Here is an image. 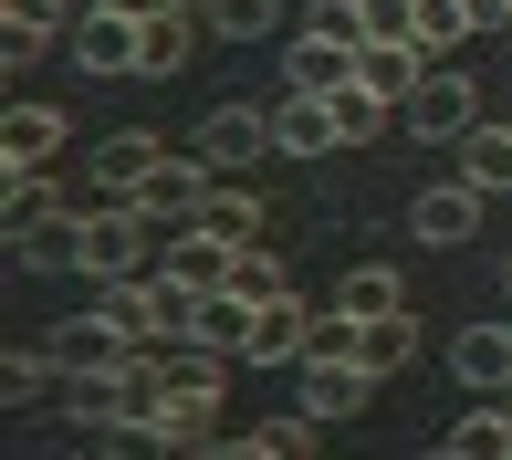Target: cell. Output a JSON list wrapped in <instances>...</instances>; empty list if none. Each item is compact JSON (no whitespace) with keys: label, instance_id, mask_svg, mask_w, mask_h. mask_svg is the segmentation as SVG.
<instances>
[{"label":"cell","instance_id":"1","mask_svg":"<svg viewBox=\"0 0 512 460\" xmlns=\"http://www.w3.org/2000/svg\"><path fill=\"white\" fill-rule=\"evenodd\" d=\"M147 210L136 199H105V210H84L74 220V272L84 283H126V272H147Z\"/></svg>","mask_w":512,"mask_h":460},{"label":"cell","instance_id":"2","mask_svg":"<svg viewBox=\"0 0 512 460\" xmlns=\"http://www.w3.org/2000/svg\"><path fill=\"white\" fill-rule=\"evenodd\" d=\"M471 126H481V95H471V74H460V63H429V74H418V95L398 105V136H418V147H460Z\"/></svg>","mask_w":512,"mask_h":460},{"label":"cell","instance_id":"3","mask_svg":"<svg viewBox=\"0 0 512 460\" xmlns=\"http://www.w3.org/2000/svg\"><path fill=\"white\" fill-rule=\"evenodd\" d=\"M189 157L220 168V178H241L251 157H272V105H209L199 136H189Z\"/></svg>","mask_w":512,"mask_h":460},{"label":"cell","instance_id":"4","mask_svg":"<svg viewBox=\"0 0 512 460\" xmlns=\"http://www.w3.org/2000/svg\"><path fill=\"white\" fill-rule=\"evenodd\" d=\"M481 210H492V189H481V178H429V189L408 199V230H418L429 251H460V241L481 230Z\"/></svg>","mask_w":512,"mask_h":460},{"label":"cell","instance_id":"5","mask_svg":"<svg viewBox=\"0 0 512 460\" xmlns=\"http://www.w3.org/2000/svg\"><path fill=\"white\" fill-rule=\"evenodd\" d=\"M209 178H220V168H199V157H157V168L136 178L126 199H136V210H147L157 230H189V220L209 210Z\"/></svg>","mask_w":512,"mask_h":460},{"label":"cell","instance_id":"6","mask_svg":"<svg viewBox=\"0 0 512 460\" xmlns=\"http://www.w3.org/2000/svg\"><path fill=\"white\" fill-rule=\"evenodd\" d=\"M42 345H53V366H63V377H105V366H126V356H136V335L115 325L105 304H84L74 325H53Z\"/></svg>","mask_w":512,"mask_h":460},{"label":"cell","instance_id":"7","mask_svg":"<svg viewBox=\"0 0 512 460\" xmlns=\"http://www.w3.org/2000/svg\"><path fill=\"white\" fill-rule=\"evenodd\" d=\"M293 398L314 419H356V408H377V366L366 356H314V366H293Z\"/></svg>","mask_w":512,"mask_h":460},{"label":"cell","instance_id":"8","mask_svg":"<svg viewBox=\"0 0 512 460\" xmlns=\"http://www.w3.org/2000/svg\"><path fill=\"white\" fill-rule=\"evenodd\" d=\"M335 147H345L335 105L304 95V84H283V105H272V157H335Z\"/></svg>","mask_w":512,"mask_h":460},{"label":"cell","instance_id":"9","mask_svg":"<svg viewBox=\"0 0 512 460\" xmlns=\"http://www.w3.org/2000/svg\"><path fill=\"white\" fill-rule=\"evenodd\" d=\"M304 335H314V304H304V293H272V304L251 314L241 366H304Z\"/></svg>","mask_w":512,"mask_h":460},{"label":"cell","instance_id":"10","mask_svg":"<svg viewBox=\"0 0 512 460\" xmlns=\"http://www.w3.org/2000/svg\"><path fill=\"white\" fill-rule=\"evenodd\" d=\"M199 32H209L199 11H147V21H136V84H168L178 63L199 53Z\"/></svg>","mask_w":512,"mask_h":460},{"label":"cell","instance_id":"11","mask_svg":"<svg viewBox=\"0 0 512 460\" xmlns=\"http://www.w3.org/2000/svg\"><path fill=\"white\" fill-rule=\"evenodd\" d=\"M220 398L230 387H178V398L147 419V440L157 450H220Z\"/></svg>","mask_w":512,"mask_h":460},{"label":"cell","instance_id":"12","mask_svg":"<svg viewBox=\"0 0 512 460\" xmlns=\"http://www.w3.org/2000/svg\"><path fill=\"white\" fill-rule=\"evenodd\" d=\"M324 429H335V419H314V408L293 398V408H272L262 429H241V440H230V460H314Z\"/></svg>","mask_w":512,"mask_h":460},{"label":"cell","instance_id":"13","mask_svg":"<svg viewBox=\"0 0 512 460\" xmlns=\"http://www.w3.org/2000/svg\"><path fill=\"white\" fill-rule=\"evenodd\" d=\"M74 21H84L74 0H0V63H32L42 42H63Z\"/></svg>","mask_w":512,"mask_h":460},{"label":"cell","instance_id":"14","mask_svg":"<svg viewBox=\"0 0 512 460\" xmlns=\"http://www.w3.org/2000/svg\"><path fill=\"white\" fill-rule=\"evenodd\" d=\"M63 53H74L84 74H105V84H115V74H136V21H115V11H84L74 32H63Z\"/></svg>","mask_w":512,"mask_h":460},{"label":"cell","instance_id":"15","mask_svg":"<svg viewBox=\"0 0 512 460\" xmlns=\"http://www.w3.org/2000/svg\"><path fill=\"white\" fill-rule=\"evenodd\" d=\"M53 147H63V115L11 95V115H0V168H53Z\"/></svg>","mask_w":512,"mask_h":460},{"label":"cell","instance_id":"16","mask_svg":"<svg viewBox=\"0 0 512 460\" xmlns=\"http://www.w3.org/2000/svg\"><path fill=\"white\" fill-rule=\"evenodd\" d=\"M450 377L460 387H512V325H460L450 335Z\"/></svg>","mask_w":512,"mask_h":460},{"label":"cell","instance_id":"17","mask_svg":"<svg viewBox=\"0 0 512 460\" xmlns=\"http://www.w3.org/2000/svg\"><path fill=\"white\" fill-rule=\"evenodd\" d=\"M429 63H439L429 42H356V74L377 84L387 105H408V95H418V74H429Z\"/></svg>","mask_w":512,"mask_h":460},{"label":"cell","instance_id":"18","mask_svg":"<svg viewBox=\"0 0 512 460\" xmlns=\"http://www.w3.org/2000/svg\"><path fill=\"white\" fill-rule=\"evenodd\" d=\"M283 84H304V95H335V84H356V42L304 32V42H293V63H283Z\"/></svg>","mask_w":512,"mask_h":460},{"label":"cell","instance_id":"19","mask_svg":"<svg viewBox=\"0 0 512 460\" xmlns=\"http://www.w3.org/2000/svg\"><path fill=\"white\" fill-rule=\"evenodd\" d=\"M356 356L377 366V377H398V366H418V314H408V304L366 314V325H356Z\"/></svg>","mask_w":512,"mask_h":460},{"label":"cell","instance_id":"20","mask_svg":"<svg viewBox=\"0 0 512 460\" xmlns=\"http://www.w3.org/2000/svg\"><path fill=\"white\" fill-rule=\"evenodd\" d=\"M157 157H168V147H157L147 126H126V136H105V147H95V189H105V199H126L136 178L157 168Z\"/></svg>","mask_w":512,"mask_h":460},{"label":"cell","instance_id":"21","mask_svg":"<svg viewBox=\"0 0 512 460\" xmlns=\"http://www.w3.org/2000/svg\"><path fill=\"white\" fill-rule=\"evenodd\" d=\"M230 251H241V241H220V230H209V220H189V230H178V241H168V272H178V283H230Z\"/></svg>","mask_w":512,"mask_h":460},{"label":"cell","instance_id":"22","mask_svg":"<svg viewBox=\"0 0 512 460\" xmlns=\"http://www.w3.org/2000/svg\"><path fill=\"white\" fill-rule=\"evenodd\" d=\"M209 42H272L283 32V0H209Z\"/></svg>","mask_w":512,"mask_h":460},{"label":"cell","instance_id":"23","mask_svg":"<svg viewBox=\"0 0 512 460\" xmlns=\"http://www.w3.org/2000/svg\"><path fill=\"white\" fill-rule=\"evenodd\" d=\"M199 220L220 230V241H262V220H272V210L241 189V178H209V210H199Z\"/></svg>","mask_w":512,"mask_h":460},{"label":"cell","instance_id":"24","mask_svg":"<svg viewBox=\"0 0 512 460\" xmlns=\"http://www.w3.org/2000/svg\"><path fill=\"white\" fill-rule=\"evenodd\" d=\"M460 178H481V189H512V126H471V136H460Z\"/></svg>","mask_w":512,"mask_h":460},{"label":"cell","instance_id":"25","mask_svg":"<svg viewBox=\"0 0 512 460\" xmlns=\"http://www.w3.org/2000/svg\"><path fill=\"white\" fill-rule=\"evenodd\" d=\"M230 293H251V304H272V293H293L283 251H272V241H241V251H230Z\"/></svg>","mask_w":512,"mask_h":460},{"label":"cell","instance_id":"26","mask_svg":"<svg viewBox=\"0 0 512 460\" xmlns=\"http://www.w3.org/2000/svg\"><path fill=\"white\" fill-rule=\"evenodd\" d=\"M324 105H335V126H345V147H366V136H377L387 115H398V105H387V95H377V84H366V74H356V84H335V95H324Z\"/></svg>","mask_w":512,"mask_h":460},{"label":"cell","instance_id":"27","mask_svg":"<svg viewBox=\"0 0 512 460\" xmlns=\"http://www.w3.org/2000/svg\"><path fill=\"white\" fill-rule=\"evenodd\" d=\"M450 460H512V408H471L450 429Z\"/></svg>","mask_w":512,"mask_h":460},{"label":"cell","instance_id":"28","mask_svg":"<svg viewBox=\"0 0 512 460\" xmlns=\"http://www.w3.org/2000/svg\"><path fill=\"white\" fill-rule=\"evenodd\" d=\"M335 304H345V314H387V304H408V283H398L387 262H356V272L335 283Z\"/></svg>","mask_w":512,"mask_h":460},{"label":"cell","instance_id":"29","mask_svg":"<svg viewBox=\"0 0 512 460\" xmlns=\"http://www.w3.org/2000/svg\"><path fill=\"white\" fill-rule=\"evenodd\" d=\"M42 377H63L53 345H42V356H32V345H11V356H0V398H11V408H32V398H42Z\"/></svg>","mask_w":512,"mask_h":460},{"label":"cell","instance_id":"30","mask_svg":"<svg viewBox=\"0 0 512 460\" xmlns=\"http://www.w3.org/2000/svg\"><path fill=\"white\" fill-rule=\"evenodd\" d=\"M356 32L366 42H418V0H356Z\"/></svg>","mask_w":512,"mask_h":460},{"label":"cell","instance_id":"31","mask_svg":"<svg viewBox=\"0 0 512 460\" xmlns=\"http://www.w3.org/2000/svg\"><path fill=\"white\" fill-rule=\"evenodd\" d=\"M418 42H429V53L471 42V0H418Z\"/></svg>","mask_w":512,"mask_h":460},{"label":"cell","instance_id":"32","mask_svg":"<svg viewBox=\"0 0 512 460\" xmlns=\"http://www.w3.org/2000/svg\"><path fill=\"white\" fill-rule=\"evenodd\" d=\"M84 11H115V21H147V11H168V0H84Z\"/></svg>","mask_w":512,"mask_h":460},{"label":"cell","instance_id":"33","mask_svg":"<svg viewBox=\"0 0 512 460\" xmlns=\"http://www.w3.org/2000/svg\"><path fill=\"white\" fill-rule=\"evenodd\" d=\"M168 11H209V0H168Z\"/></svg>","mask_w":512,"mask_h":460},{"label":"cell","instance_id":"34","mask_svg":"<svg viewBox=\"0 0 512 460\" xmlns=\"http://www.w3.org/2000/svg\"><path fill=\"white\" fill-rule=\"evenodd\" d=\"M502 293H512V251H502Z\"/></svg>","mask_w":512,"mask_h":460},{"label":"cell","instance_id":"35","mask_svg":"<svg viewBox=\"0 0 512 460\" xmlns=\"http://www.w3.org/2000/svg\"><path fill=\"white\" fill-rule=\"evenodd\" d=\"M502 398H512V387H502Z\"/></svg>","mask_w":512,"mask_h":460}]
</instances>
